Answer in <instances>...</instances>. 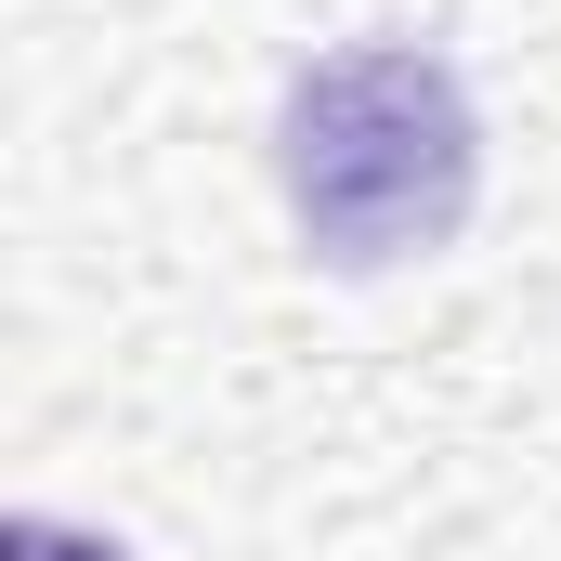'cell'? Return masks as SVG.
Listing matches in <instances>:
<instances>
[{"mask_svg":"<svg viewBox=\"0 0 561 561\" xmlns=\"http://www.w3.org/2000/svg\"><path fill=\"white\" fill-rule=\"evenodd\" d=\"M0 561H131L118 536H79V523H53V510H26L13 536H0Z\"/></svg>","mask_w":561,"mask_h":561,"instance_id":"cell-2","label":"cell"},{"mask_svg":"<svg viewBox=\"0 0 561 561\" xmlns=\"http://www.w3.org/2000/svg\"><path fill=\"white\" fill-rule=\"evenodd\" d=\"M275 170H287V222L327 275H392L431 262L470 196H483V118L457 92V66L419 39H353L327 66L287 79L275 118Z\"/></svg>","mask_w":561,"mask_h":561,"instance_id":"cell-1","label":"cell"}]
</instances>
